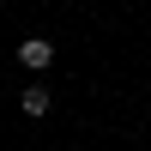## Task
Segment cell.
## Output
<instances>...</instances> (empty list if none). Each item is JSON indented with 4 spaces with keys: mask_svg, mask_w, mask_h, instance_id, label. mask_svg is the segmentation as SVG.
Here are the masks:
<instances>
[{
    "mask_svg": "<svg viewBox=\"0 0 151 151\" xmlns=\"http://www.w3.org/2000/svg\"><path fill=\"white\" fill-rule=\"evenodd\" d=\"M48 60H55V42H48V36H24V42H18V67L42 73Z\"/></svg>",
    "mask_w": 151,
    "mask_h": 151,
    "instance_id": "obj_1",
    "label": "cell"
},
{
    "mask_svg": "<svg viewBox=\"0 0 151 151\" xmlns=\"http://www.w3.org/2000/svg\"><path fill=\"white\" fill-rule=\"evenodd\" d=\"M18 109H24V115H48V91H42V85H24V97H18Z\"/></svg>",
    "mask_w": 151,
    "mask_h": 151,
    "instance_id": "obj_2",
    "label": "cell"
}]
</instances>
